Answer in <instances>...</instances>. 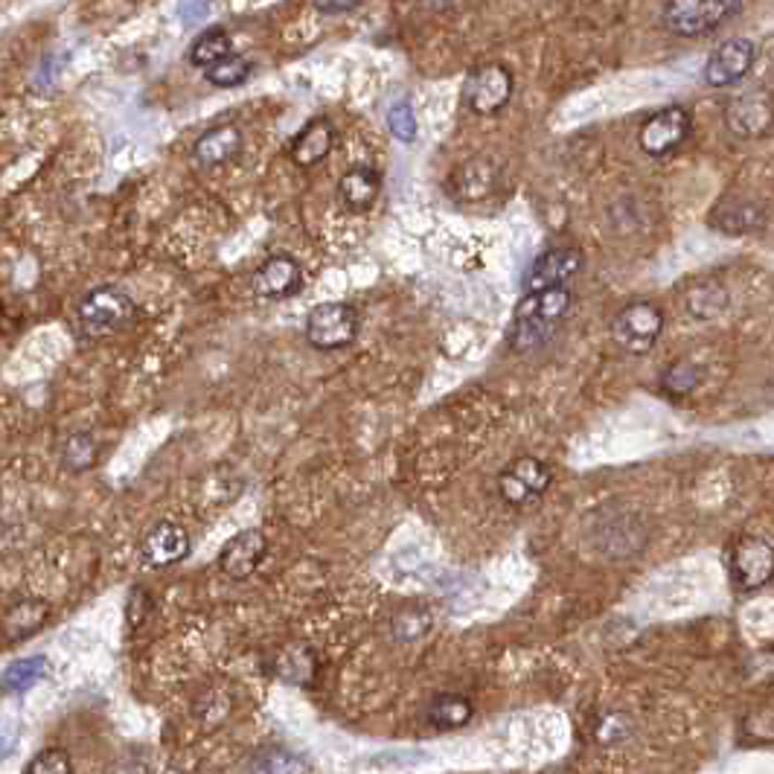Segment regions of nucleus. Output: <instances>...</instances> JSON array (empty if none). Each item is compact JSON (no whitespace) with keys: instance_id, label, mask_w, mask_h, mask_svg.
Listing matches in <instances>:
<instances>
[{"instance_id":"f257e3e1","label":"nucleus","mask_w":774,"mask_h":774,"mask_svg":"<svg viewBox=\"0 0 774 774\" xmlns=\"http://www.w3.org/2000/svg\"><path fill=\"white\" fill-rule=\"evenodd\" d=\"M574 307V291L571 286H545L530 288L519 307H515L513 326L507 333L510 350L524 355L545 347L557 335V329L567 321Z\"/></svg>"},{"instance_id":"f03ea898","label":"nucleus","mask_w":774,"mask_h":774,"mask_svg":"<svg viewBox=\"0 0 774 774\" xmlns=\"http://www.w3.org/2000/svg\"><path fill=\"white\" fill-rule=\"evenodd\" d=\"M76 317H79V329L88 338H105L126 329L137 317V307L123 288L100 286L82 298Z\"/></svg>"},{"instance_id":"7ed1b4c3","label":"nucleus","mask_w":774,"mask_h":774,"mask_svg":"<svg viewBox=\"0 0 774 774\" xmlns=\"http://www.w3.org/2000/svg\"><path fill=\"white\" fill-rule=\"evenodd\" d=\"M742 0H670L664 10V27L682 38L708 36L734 18Z\"/></svg>"},{"instance_id":"20e7f679","label":"nucleus","mask_w":774,"mask_h":774,"mask_svg":"<svg viewBox=\"0 0 774 774\" xmlns=\"http://www.w3.org/2000/svg\"><path fill=\"white\" fill-rule=\"evenodd\" d=\"M774 571L772 541L763 536H737L728 548V574L739 595H751L769 586Z\"/></svg>"},{"instance_id":"39448f33","label":"nucleus","mask_w":774,"mask_h":774,"mask_svg":"<svg viewBox=\"0 0 774 774\" xmlns=\"http://www.w3.org/2000/svg\"><path fill=\"white\" fill-rule=\"evenodd\" d=\"M359 335V312L350 303L329 300L317 303L307 317V341L321 352H333L350 347Z\"/></svg>"},{"instance_id":"423d86ee","label":"nucleus","mask_w":774,"mask_h":774,"mask_svg":"<svg viewBox=\"0 0 774 774\" xmlns=\"http://www.w3.org/2000/svg\"><path fill=\"white\" fill-rule=\"evenodd\" d=\"M661 333H664V309L649 300L623 307L612 321V338L629 355H647L658 344Z\"/></svg>"},{"instance_id":"0eeeda50","label":"nucleus","mask_w":774,"mask_h":774,"mask_svg":"<svg viewBox=\"0 0 774 774\" xmlns=\"http://www.w3.org/2000/svg\"><path fill=\"white\" fill-rule=\"evenodd\" d=\"M513 97V73L507 71L504 64H487L477 67L475 73H469L466 85H463V102L469 111L475 114H498Z\"/></svg>"},{"instance_id":"6e6552de","label":"nucleus","mask_w":774,"mask_h":774,"mask_svg":"<svg viewBox=\"0 0 774 774\" xmlns=\"http://www.w3.org/2000/svg\"><path fill=\"white\" fill-rule=\"evenodd\" d=\"M687 135H690V114L682 105H670L640 126L638 146L652 158H661L685 143Z\"/></svg>"},{"instance_id":"1a4fd4ad","label":"nucleus","mask_w":774,"mask_h":774,"mask_svg":"<svg viewBox=\"0 0 774 774\" xmlns=\"http://www.w3.org/2000/svg\"><path fill=\"white\" fill-rule=\"evenodd\" d=\"M253 295L265 300H283L298 295L303 286V265L288 253H274L262 262L251 279Z\"/></svg>"},{"instance_id":"9d476101","label":"nucleus","mask_w":774,"mask_h":774,"mask_svg":"<svg viewBox=\"0 0 774 774\" xmlns=\"http://www.w3.org/2000/svg\"><path fill=\"white\" fill-rule=\"evenodd\" d=\"M754 59V41H748V38H731V41H725V45L708 59V64H704V82H708L711 88L737 85V82L751 71Z\"/></svg>"},{"instance_id":"9b49d317","label":"nucleus","mask_w":774,"mask_h":774,"mask_svg":"<svg viewBox=\"0 0 774 774\" xmlns=\"http://www.w3.org/2000/svg\"><path fill=\"white\" fill-rule=\"evenodd\" d=\"M189 557V533L178 522H158L140 541V559L149 567L178 565Z\"/></svg>"},{"instance_id":"f8f14e48","label":"nucleus","mask_w":774,"mask_h":774,"mask_svg":"<svg viewBox=\"0 0 774 774\" xmlns=\"http://www.w3.org/2000/svg\"><path fill=\"white\" fill-rule=\"evenodd\" d=\"M550 480L553 475H550L548 463L536 458H519L507 472H501L498 489L510 504H524V501L541 496L550 487Z\"/></svg>"},{"instance_id":"ddd939ff","label":"nucleus","mask_w":774,"mask_h":774,"mask_svg":"<svg viewBox=\"0 0 774 774\" xmlns=\"http://www.w3.org/2000/svg\"><path fill=\"white\" fill-rule=\"evenodd\" d=\"M583 271V253L576 248H550L541 257L533 260L524 277V288H545V286H571V279Z\"/></svg>"},{"instance_id":"4468645a","label":"nucleus","mask_w":774,"mask_h":774,"mask_svg":"<svg viewBox=\"0 0 774 774\" xmlns=\"http://www.w3.org/2000/svg\"><path fill=\"white\" fill-rule=\"evenodd\" d=\"M265 550H269V539H265V533L257 530V527L236 533L234 539L225 545V550H222L219 567H222L230 579H248V576L260 567Z\"/></svg>"},{"instance_id":"2eb2a0df","label":"nucleus","mask_w":774,"mask_h":774,"mask_svg":"<svg viewBox=\"0 0 774 774\" xmlns=\"http://www.w3.org/2000/svg\"><path fill=\"white\" fill-rule=\"evenodd\" d=\"M271 673L283 685L315 687L317 682V652L307 644H288L271 658Z\"/></svg>"},{"instance_id":"dca6fc26","label":"nucleus","mask_w":774,"mask_h":774,"mask_svg":"<svg viewBox=\"0 0 774 774\" xmlns=\"http://www.w3.org/2000/svg\"><path fill=\"white\" fill-rule=\"evenodd\" d=\"M333 146H335V126L326 117H315L300 128V135L291 140L288 154H291V161L298 163V166L307 170V166H315V163L324 161L326 154L333 152Z\"/></svg>"},{"instance_id":"f3484780","label":"nucleus","mask_w":774,"mask_h":774,"mask_svg":"<svg viewBox=\"0 0 774 774\" xmlns=\"http://www.w3.org/2000/svg\"><path fill=\"white\" fill-rule=\"evenodd\" d=\"M772 123V102L763 93H746L731 102L728 128L739 137H760Z\"/></svg>"},{"instance_id":"a211bd4d","label":"nucleus","mask_w":774,"mask_h":774,"mask_svg":"<svg viewBox=\"0 0 774 774\" xmlns=\"http://www.w3.org/2000/svg\"><path fill=\"white\" fill-rule=\"evenodd\" d=\"M765 210L757 201H742V199H725L722 204H716V210L711 213V225L722 234L739 236L751 234L757 227L763 225Z\"/></svg>"},{"instance_id":"6ab92c4d","label":"nucleus","mask_w":774,"mask_h":774,"mask_svg":"<svg viewBox=\"0 0 774 774\" xmlns=\"http://www.w3.org/2000/svg\"><path fill=\"white\" fill-rule=\"evenodd\" d=\"M378 189H382V175L370 166H355L338 184V196L352 213H364L376 204Z\"/></svg>"},{"instance_id":"aec40b11","label":"nucleus","mask_w":774,"mask_h":774,"mask_svg":"<svg viewBox=\"0 0 774 774\" xmlns=\"http://www.w3.org/2000/svg\"><path fill=\"white\" fill-rule=\"evenodd\" d=\"M242 149V132L236 126H216L204 132L196 143V161L201 166H222Z\"/></svg>"},{"instance_id":"412c9836","label":"nucleus","mask_w":774,"mask_h":774,"mask_svg":"<svg viewBox=\"0 0 774 774\" xmlns=\"http://www.w3.org/2000/svg\"><path fill=\"white\" fill-rule=\"evenodd\" d=\"M472 713H475L472 699L460 694H442L428 704V722H432L437 731L466 728L469 722H472Z\"/></svg>"},{"instance_id":"4be33fe9","label":"nucleus","mask_w":774,"mask_h":774,"mask_svg":"<svg viewBox=\"0 0 774 774\" xmlns=\"http://www.w3.org/2000/svg\"><path fill=\"white\" fill-rule=\"evenodd\" d=\"M47 617H50V606H47L45 600L27 597V600H21V603H15L10 612H7L3 629H7V635H10L12 640L29 638V635H36V632L45 626Z\"/></svg>"},{"instance_id":"5701e85b","label":"nucleus","mask_w":774,"mask_h":774,"mask_svg":"<svg viewBox=\"0 0 774 774\" xmlns=\"http://www.w3.org/2000/svg\"><path fill=\"white\" fill-rule=\"evenodd\" d=\"M492 187H496V170L487 161L463 163L454 175L458 199H487Z\"/></svg>"},{"instance_id":"b1692460","label":"nucleus","mask_w":774,"mask_h":774,"mask_svg":"<svg viewBox=\"0 0 774 774\" xmlns=\"http://www.w3.org/2000/svg\"><path fill=\"white\" fill-rule=\"evenodd\" d=\"M248 769H251V772H265V774H288V772L303 774V772H312V763L303 760L300 754H295V751H288V748L269 746V748H260V751L253 754Z\"/></svg>"},{"instance_id":"393cba45","label":"nucleus","mask_w":774,"mask_h":774,"mask_svg":"<svg viewBox=\"0 0 774 774\" xmlns=\"http://www.w3.org/2000/svg\"><path fill=\"white\" fill-rule=\"evenodd\" d=\"M434 626V614L432 609H402V612L394 614L390 621V632L394 638L402 640V644H414V640H423Z\"/></svg>"},{"instance_id":"a878e982","label":"nucleus","mask_w":774,"mask_h":774,"mask_svg":"<svg viewBox=\"0 0 774 774\" xmlns=\"http://www.w3.org/2000/svg\"><path fill=\"white\" fill-rule=\"evenodd\" d=\"M47 673V658L45 656H33V658H24V661H15V664L3 673V678H0V687L7 690V694H24V690H29V687L36 685L38 678Z\"/></svg>"},{"instance_id":"bb28decb","label":"nucleus","mask_w":774,"mask_h":774,"mask_svg":"<svg viewBox=\"0 0 774 774\" xmlns=\"http://www.w3.org/2000/svg\"><path fill=\"white\" fill-rule=\"evenodd\" d=\"M230 53H234V45H230V36L225 29H208L204 36L196 38V45L189 50V62L199 64V67H210V64Z\"/></svg>"},{"instance_id":"cd10ccee","label":"nucleus","mask_w":774,"mask_h":774,"mask_svg":"<svg viewBox=\"0 0 774 774\" xmlns=\"http://www.w3.org/2000/svg\"><path fill=\"white\" fill-rule=\"evenodd\" d=\"M62 460H64V469H71V472H88L93 463H97V440H93V434L82 432V434H73V437H67L62 446Z\"/></svg>"},{"instance_id":"c85d7f7f","label":"nucleus","mask_w":774,"mask_h":774,"mask_svg":"<svg viewBox=\"0 0 774 774\" xmlns=\"http://www.w3.org/2000/svg\"><path fill=\"white\" fill-rule=\"evenodd\" d=\"M702 382V367H696L694 361H675L673 367L666 370L661 378V387L666 390V397L682 399L690 397L696 387Z\"/></svg>"},{"instance_id":"c756f323","label":"nucleus","mask_w":774,"mask_h":774,"mask_svg":"<svg viewBox=\"0 0 774 774\" xmlns=\"http://www.w3.org/2000/svg\"><path fill=\"white\" fill-rule=\"evenodd\" d=\"M248 73H251V62L242 59V55L230 53L225 55V59L210 64L204 76H208L210 85H216V88H236V85H242V82L248 79Z\"/></svg>"},{"instance_id":"7c9ffc66","label":"nucleus","mask_w":774,"mask_h":774,"mask_svg":"<svg viewBox=\"0 0 774 774\" xmlns=\"http://www.w3.org/2000/svg\"><path fill=\"white\" fill-rule=\"evenodd\" d=\"M387 128H390V135L397 137V140H402V143H414L416 117H414V109H411V102L402 100L387 111Z\"/></svg>"},{"instance_id":"2f4dec72","label":"nucleus","mask_w":774,"mask_h":774,"mask_svg":"<svg viewBox=\"0 0 774 774\" xmlns=\"http://www.w3.org/2000/svg\"><path fill=\"white\" fill-rule=\"evenodd\" d=\"M29 774H71L73 763L71 754L64 748H45L41 754H36V760L27 765Z\"/></svg>"},{"instance_id":"473e14b6","label":"nucleus","mask_w":774,"mask_h":774,"mask_svg":"<svg viewBox=\"0 0 774 774\" xmlns=\"http://www.w3.org/2000/svg\"><path fill=\"white\" fill-rule=\"evenodd\" d=\"M632 734V722L626 713H609L600 725H597V739L612 746V742H621Z\"/></svg>"},{"instance_id":"72a5a7b5","label":"nucleus","mask_w":774,"mask_h":774,"mask_svg":"<svg viewBox=\"0 0 774 774\" xmlns=\"http://www.w3.org/2000/svg\"><path fill=\"white\" fill-rule=\"evenodd\" d=\"M149 612H152V597H149V591H146L143 586H135L132 588V597H128V606H126L128 626H132V629L143 626Z\"/></svg>"},{"instance_id":"f704fd0d","label":"nucleus","mask_w":774,"mask_h":774,"mask_svg":"<svg viewBox=\"0 0 774 774\" xmlns=\"http://www.w3.org/2000/svg\"><path fill=\"white\" fill-rule=\"evenodd\" d=\"M312 3H315V10L324 12V15H338V12L355 10L364 0H312Z\"/></svg>"}]
</instances>
